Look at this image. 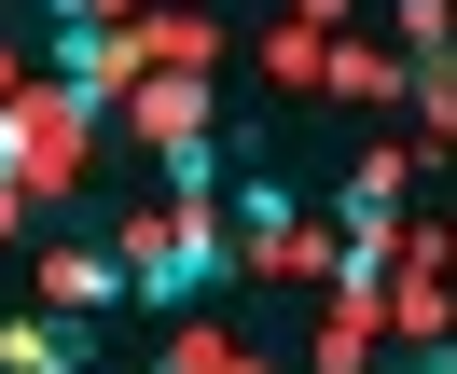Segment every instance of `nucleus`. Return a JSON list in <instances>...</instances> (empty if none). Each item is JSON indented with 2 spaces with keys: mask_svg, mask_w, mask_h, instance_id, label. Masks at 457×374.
<instances>
[{
  "mask_svg": "<svg viewBox=\"0 0 457 374\" xmlns=\"http://www.w3.org/2000/svg\"><path fill=\"white\" fill-rule=\"evenodd\" d=\"M402 374H457V361H402Z\"/></svg>",
  "mask_w": 457,
  "mask_h": 374,
  "instance_id": "nucleus-6",
  "label": "nucleus"
},
{
  "mask_svg": "<svg viewBox=\"0 0 457 374\" xmlns=\"http://www.w3.org/2000/svg\"><path fill=\"white\" fill-rule=\"evenodd\" d=\"M236 278H250V250H236V222H222L208 195H167V222H153V236H125V291H139L153 319L222 305Z\"/></svg>",
  "mask_w": 457,
  "mask_h": 374,
  "instance_id": "nucleus-1",
  "label": "nucleus"
},
{
  "mask_svg": "<svg viewBox=\"0 0 457 374\" xmlns=\"http://www.w3.org/2000/svg\"><path fill=\"white\" fill-rule=\"evenodd\" d=\"M42 29H112V0H42Z\"/></svg>",
  "mask_w": 457,
  "mask_h": 374,
  "instance_id": "nucleus-5",
  "label": "nucleus"
},
{
  "mask_svg": "<svg viewBox=\"0 0 457 374\" xmlns=\"http://www.w3.org/2000/svg\"><path fill=\"white\" fill-rule=\"evenodd\" d=\"M42 42H56V84H70V97H112L125 70H139V42H125V29H42Z\"/></svg>",
  "mask_w": 457,
  "mask_h": 374,
  "instance_id": "nucleus-4",
  "label": "nucleus"
},
{
  "mask_svg": "<svg viewBox=\"0 0 457 374\" xmlns=\"http://www.w3.org/2000/svg\"><path fill=\"white\" fill-rule=\"evenodd\" d=\"M42 291H56V319H112V305H139V291H125V250H84V236H56V250H42Z\"/></svg>",
  "mask_w": 457,
  "mask_h": 374,
  "instance_id": "nucleus-2",
  "label": "nucleus"
},
{
  "mask_svg": "<svg viewBox=\"0 0 457 374\" xmlns=\"http://www.w3.org/2000/svg\"><path fill=\"white\" fill-rule=\"evenodd\" d=\"M84 319H56V305H42V319H0V374H84Z\"/></svg>",
  "mask_w": 457,
  "mask_h": 374,
  "instance_id": "nucleus-3",
  "label": "nucleus"
}]
</instances>
